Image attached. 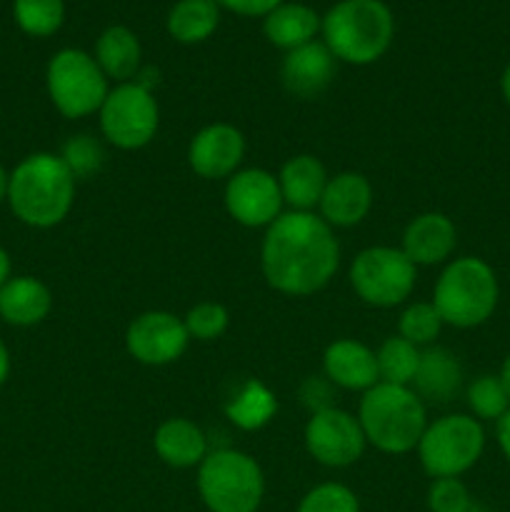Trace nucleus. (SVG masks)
Listing matches in <instances>:
<instances>
[{
	"label": "nucleus",
	"instance_id": "f8f14e48",
	"mask_svg": "<svg viewBox=\"0 0 510 512\" xmlns=\"http://www.w3.org/2000/svg\"><path fill=\"white\" fill-rule=\"evenodd\" d=\"M278 178L263 168H245L225 183V210L243 228H268L283 215Z\"/></svg>",
	"mask_w": 510,
	"mask_h": 512
},
{
	"label": "nucleus",
	"instance_id": "7ed1b4c3",
	"mask_svg": "<svg viewBox=\"0 0 510 512\" xmlns=\"http://www.w3.org/2000/svg\"><path fill=\"white\" fill-rule=\"evenodd\" d=\"M320 33L335 60L370 65L383 58L393 43V10L383 0H340L323 15Z\"/></svg>",
	"mask_w": 510,
	"mask_h": 512
},
{
	"label": "nucleus",
	"instance_id": "ea45409f",
	"mask_svg": "<svg viewBox=\"0 0 510 512\" xmlns=\"http://www.w3.org/2000/svg\"><path fill=\"white\" fill-rule=\"evenodd\" d=\"M500 93H503V100L510 105V63L505 65L503 75H500Z\"/></svg>",
	"mask_w": 510,
	"mask_h": 512
},
{
	"label": "nucleus",
	"instance_id": "37998d69",
	"mask_svg": "<svg viewBox=\"0 0 510 512\" xmlns=\"http://www.w3.org/2000/svg\"><path fill=\"white\" fill-rule=\"evenodd\" d=\"M463 512H488V510H485V508H483V505H478V503H470V505H468V508H465Z\"/></svg>",
	"mask_w": 510,
	"mask_h": 512
},
{
	"label": "nucleus",
	"instance_id": "39448f33",
	"mask_svg": "<svg viewBox=\"0 0 510 512\" xmlns=\"http://www.w3.org/2000/svg\"><path fill=\"white\" fill-rule=\"evenodd\" d=\"M500 285L495 270L475 255L448 260L435 283L433 300L445 325L470 330L488 323L498 308Z\"/></svg>",
	"mask_w": 510,
	"mask_h": 512
},
{
	"label": "nucleus",
	"instance_id": "e433bc0d",
	"mask_svg": "<svg viewBox=\"0 0 510 512\" xmlns=\"http://www.w3.org/2000/svg\"><path fill=\"white\" fill-rule=\"evenodd\" d=\"M495 438H498L500 453H503V458L510 465V410L495 423Z\"/></svg>",
	"mask_w": 510,
	"mask_h": 512
},
{
	"label": "nucleus",
	"instance_id": "5701e85b",
	"mask_svg": "<svg viewBox=\"0 0 510 512\" xmlns=\"http://www.w3.org/2000/svg\"><path fill=\"white\" fill-rule=\"evenodd\" d=\"M95 63L105 73V78L115 83H130L138 78L143 63V48L138 35L125 25H108L95 40Z\"/></svg>",
	"mask_w": 510,
	"mask_h": 512
},
{
	"label": "nucleus",
	"instance_id": "c756f323",
	"mask_svg": "<svg viewBox=\"0 0 510 512\" xmlns=\"http://www.w3.org/2000/svg\"><path fill=\"white\" fill-rule=\"evenodd\" d=\"M443 318L433 303H410L400 313L398 335L418 348H430L443 330Z\"/></svg>",
	"mask_w": 510,
	"mask_h": 512
},
{
	"label": "nucleus",
	"instance_id": "2eb2a0df",
	"mask_svg": "<svg viewBox=\"0 0 510 512\" xmlns=\"http://www.w3.org/2000/svg\"><path fill=\"white\" fill-rule=\"evenodd\" d=\"M338 60L330 53L323 40H313L308 45L288 50L280 65V78L285 90L295 98H318L335 78Z\"/></svg>",
	"mask_w": 510,
	"mask_h": 512
},
{
	"label": "nucleus",
	"instance_id": "a211bd4d",
	"mask_svg": "<svg viewBox=\"0 0 510 512\" xmlns=\"http://www.w3.org/2000/svg\"><path fill=\"white\" fill-rule=\"evenodd\" d=\"M325 378L343 390H370L380 383L378 360L368 345L358 343L353 338L335 340L325 348L323 355Z\"/></svg>",
	"mask_w": 510,
	"mask_h": 512
},
{
	"label": "nucleus",
	"instance_id": "4468645a",
	"mask_svg": "<svg viewBox=\"0 0 510 512\" xmlns=\"http://www.w3.org/2000/svg\"><path fill=\"white\" fill-rule=\"evenodd\" d=\"M245 158V138L235 125L213 123L193 135L188 145V163L205 180L230 178Z\"/></svg>",
	"mask_w": 510,
	"mask_h": 512
},
{
	"label": "nucleus",
	"instance_id": "0eeeda50",
	"mask_svg": "<svg viewBox=\"0 0 510 512\" xmlns=\"http://www.w3.org/2000/svg\"><path fill=\"white\" fill-rule=\"evenodd\" d=\"M415 450L430 478H460L483 458V423L473 415H445L435 423H428Z\"/></svg>",
	"mask_w": 510,
	"mask_h": 512
},
{
	"label": "nucleus",
	"instance_id": "72a5a7b5",
	"mask_svg": "<svg viewBox=\"0 0 510 512\" xmlns=\"http://www.w3.org/2000/svg\"><path fill=\"white\" fill-rule=\"evenodd\" d=\"M470 503L473 500L460 478H435L428 490L430 512H463Z\"/></svg>",
	"mask_w": 510,
	"mask_h": 512
},
{
	"label": "nucleus",
	"instance_id": "412c9836",
	"mask_svg": "<svg viewBox=\"0 0 510 512\" xmlns=\"http://www.w3.org/2000/svg\"><path fill=\"white\" fill-rule=\"evenodd\" d=\"M463 388V365L450 350L430 345L420 353L418 373L413 378V390L420 400L448 403Z\"/></svg>",
	"mask_w": 510,
	"mask_h": 512
},
{
	"label": "nucleus",
	"instance_id": "a878e982",
	"mask_svg": "<svg viewBox=\"0 0 510 512\" xmlns=\"http://www.w3.org/2000/svg\"><path fill=\"white\" fill-rule=\"evenodd\" d=\"M278 413V400L270 393L268 385L250 378L233 393L225 403V415L240 430H260L270 423Z\"/></svg>",
	"mask_w": 510,
	"mask_h": 512
},
{
	"label": "nucleus",
	"instance_id": "1a4fd4ad",
	"mask_svg": "<svg viewBox=\"0 0 510 512\" xmlns=\"http://www.w3.org/2000/svg\"><path fill=\"white\" fill-rule=\"evenodd\" d=\"M100 133L120 150H140L155 138L160 125L158 100L140 80L118 83L98 110Z\"/></svg>",
	"mask_w": 510,
	"mask_h": 512
},
{
	"label": "nucleus",
	"instance_id": "423d86ee",
	"mask_svg": "<svg viewBox=\"0 0 510 512\" xmlns=\"http://www.w3.org/2000/svg\"><path fill=\"white\" fill-rule=\"evenodd\" d=\"M198 493L210 512H258L265 495L263 470L243 450H213L198 465Z\"/></svg>",
	"mask_w": 510,
	"mask_h": 512
},
{
	"label": "nucleus",
	"instance_id": "9b49d317",
	"mask_svg": "<svg viewBox=\"0 0 510 512\" xmlns=\"http://www.w3.org/2000/svg\"><path fill=\"white\" fill-rule=\"evenodd\" d=\"M305 450L325 468H348L365 450V435L358 418L340 408L320 410L305 425Z\"/></svg>",
	"mask_w": 510,
	"mask_h": 512
},
{
	"label": "nucleus",
	"instance_id": "ddd939ff",
	"mask_svg": "<svg viewBox=\"0 0 510 512\" xmlns=\"http://www.w3.org/2000/svg\"><path fill=\"white\" fill-rule=\"evenodd\" d=\"M188 343L190 335L183 318L168 310H148L138 315L125 333V348L130 358L153 368L175 363L185 353Z\"/></svg>",
	"mask_w": 510,
	"mask_h": 512
},
{
	"label": "nucleus",
	"instance_id": "dca6fc26",
	"mask_svg": "<svg viewBox=\"0 0 510 512\" xmlns=\"http://www.w3.org/2000/svg\"><path fill=\"white\" fill-rule=\"evenodd\" d=\"M370 208H373V185L363 173L353 170L333 175L318 205L320 218L330 228H353L368 218Z\"/></svg>",
	"mask_w": 510,
	"mask_h": 512
},
{
	"label": "nucleus",
	"instance_id": "f3484780",
	"mask_svg": "<svg viewBox=\"0 0 510 512\" xmlns=\"http://www.w3.org/2000/svg\"><path fill=\"white\" fill-rule=\"evenodd\" d=\"M458 245V228L445 213H420L408 223L403 233V250L410 263L418 265H440L448 263L450 255Z\"/></svg>",
	"mask_w": 510,
	"mask_h": 512
},
{
	"label": "nucleus",
	"instance_id": "393cba45",
	"mask_svg": "<svg viewBox=\"0 0 510 512\" xmlns=\"http://www.w3.org/2000/svg\"><path fill=\"white\" fill-rule=\"evenodd\" d=\"M220 5L215 0H178L170 8L165 28L170 38L183 45H195L208 40L218 30Z\"/></svg>",
	"mask_w": 510,
	"mask_h": 512
},
{
	"label": "nucleus",
	"instance_id": "b1692460",
	"mask_svg": "<svg viewBox=\"0 0 510 512\" xmlns=\"http://www.w3.org/2000/svg\"><path fill=\"white\" fill-rule=\"evenodd\" d=\"M320 18L310 5L305 3H280L273 13L263 18V33L275 48L288 50L300 48V45L313 43L315 35L320 33Z\"/></svg>",
	"mask_w": 510,
	"mask_h": 512
},
{
	"label": "nucleus",
	"instance_id": "58836bf2",
	"mask_svg": "<svg viewBox=\"0 0 510 512\" xmlns=\"http://www.w3.org/2000/svg\"><path fill=\"white\" fill-rule=\"evenodd\" d=\"M8 375H10V350L8 345L0 340V388H3V383L8 380Z\"/></svg>",
	"mask_w": 510,
	"mask_h": 512
},
{
	"label": "nucleus",
	"instance_id": "f257e3e1",
	"mask_svg": "<svg viewBox=\"0 0 510 512\" xmlns=\"http://www.w3.org/2000/svg\"><path fill=\"white\" fill-rule=\"evenodd\" d=\"M338 265V238L320 215L290 210L265 228L260 268L278 293L308 298L335 278Z\"/></svg>",
	"mask_w": 510,
	"mask_h": 512
},
{
	"label": "nucleus",
	"instance_id": "bb28decb",
	"mask_svg": "<svg viewBox=\"0 0 510 512\" xmlns=\"http://www.w3.org/2000/svg\"><path fill=\"white\" fill-rule=\"evenodd\" d=\"M420 353H423V350H420L418 345L408 343V340L400 338V335H393V338L385 340L378 348V353H375L380 383L408 385L410 388L415 373H418Z\"/></svg>",
	"mask_w": 510,
	"mask_h": 512
},
{
	"label": "nucleus",
	"instance_id": "473e14b6",
	"mask_svg": "<svg viewBox=\"0 0 510 512\" xmlns=\"http://www.w3.org/2000/svg\"><path fill=\"white\" fill-rule=\"evenodd\" d=\"M60 158H63V163L68 165L70 173L78 180L90 178L93 173H98L100 165H103L105 153L103 148H100L98 140L90 138V135H73V138L65 143Z\"/></svg>",
	"mask_w": 510,
	"mask_h": 512
},
{
	"label": "nucleus",
	"instance_id": "7c9ffc66",
	"mask_svg": "<svg viewBox=\"0 0 510 512\" xmlns=\"http://www.w3.org/2000/svg\"><path fill=\"white\" fill-rule=\"evenodd\" d=\"M185 330H188L190 340H200V343H210V340H218L220 335L228 330L230 315L228 310L220 303H198L195 308L188 310V315L183 318Z\"/></svg>",
	"mask_w": 510,
	"mask_h": 512
},
{
	"label": "nucleus",
	"instance_id": "f03ea898",
	"mask_svg": "<svg viewBox=\"0 0 510 512\" xmlns=\"http://www.w3.org/2000/svg\"><path fill=\"white\" fill-rule=\"evenodd\" d=\"M75 200V175L55 153H33L10 170L8 205L30 228H55Z\"/></svg>",
	"mask_w": 510,
	"mask_h": 512
},
{
	"label": "nucleus",
	"instance_id": "c9c22d12",
	"mask_svg": "<svg viewBox=\"0 0 510 512\" xmlns=\"http://www.w3.org/2000/svg\"><path fill=\"white\" fill-rule=\"evenodd\" d=\"M220 8L230 10L235 15H245V18H265L268 13H273L280 3L285 0H215Z\"/></svg>",
	"mask_w": 510,
	"mask_h": 512
},
{
	"label": "nucleus",
	"instance_id": "4be33fe9",
	"mask_svg": "<svg viewBox=\"0 0 510 512\" xmlns=\"http://www.w3.org/2000/svg\"><path fill=\"white\" fill-rule=\"evenodd\" d=\"M155 455L170 468H195L208 455L205 433L188 418H170L160 423L153 438Z\"/></svg>",
	"mask_w": 510,
	"mask_h": 512
},
{
	"label": "nucleus",
	"instance_id": "9d476101",
	"mask_svg": "<svg viewBox=\"0 0 510 512\" xmlns=\"http://www.w3.org/2000/svg\"><path fill=\"white\" fill-rule=\"evenodd\" d=\"M418 268L400 248L373 245L355 255L350 265V285L363 303L373 308H395L410 298Z\"/></svg>",
	"mask_w": 510,
	"mask_h": 512
},
{
	"label": "nucleus",
	"instance_id": "a19ab883",
	"mask_svg": "<svg viewBox=\"0 0 510 512\" xmlns=\"http://www.w3.org/2000/svg\"><path fill=\"white\" fill-rule=\"evenodd\" d=\"M8 183H10V173L0 165V203L8 200Z\"/></svg>",
	"mask_w": 510,
	"mask_h": 512
},
{
	"label": "nucleus",
	"instance_id": "aec40b11",
	"mask_svg": "<svg viewBox=\"0 0 510 512\" xmlns=\"http://www.w3.org/2000/svg\"><path fill=\"white\" fill-rule=\"evenodd\" d=\"M50 308V288L33 275H15L0 288V318L15 328H33L43 323Z\"/></svg>",
	"mask_w": 510,
	"mask_h": 512
},
{
	"label": "nucleus",
	"instance_id": "6e6552de",
	"mask_svg": "<svg viewBox=\"0 0 510 512\" xmlns=\"http://www.w3.org/2000/svg\"><path fill=\"white\" fill-rule=\"evenodd\" d=\"M45 85L55 110L70 120L98 113L110 93L100 65L80 48H63L50 58Z\"/></svg>",
	"mask_w": 510,
	"mask_h": 512
},
{
	"label": "nucleus",
	"instance_id": "20e7f679",
	"mask_svg": "<svg viewBox=\"0 0 510 512\" xmlns=\"http://www.w3.org/2000/svg\"><path fill=\"white\" fill-rule=\"evenodd\" d=\"M358 423L365 443L388 455H405L418 448L428 415L420 395L408 385L378 383L360 398Z\"/></svg>",
	"mask_w": 510,
	"mask_h": 512
},
{
	"label": "nucleus",
	"instance_id": "6ab92c4d",
	"mask_svg": "<svg viewBox=\"0 0 510 512\" xmlns=\"http://www.w3.org/2000/svg\"><path fill=\"white\" fill-rule=\"evenodd\" d=\"M328 180L325 165L315 155H293L290 160H285L278 173L283 203L298 213H313L320 205Z\"/></svg>",
	"mask_w": 510,
	"mask_h": 512
},
{
	"label": "nucleus",
	"instance_id": "79ce46f5",
	"mask_svg": "<svg viewBox=\"0 0 510 512\" xmlns=\"http://www.w3.org/2000/svg\"><path fill=\"white\" fill-rule=\"evenodd\" d=\"M498 375H500V380H503L505 390H508V395H510V355H508V358H505L503 368H500Z\"/></svg>",
	"mask_w": 510,
	"mask_h": 512
},
{
	"label": "nucleus",
	"instance_id": "cd10ccee",
	"mask_svg": "<svg viewBox=\"0 0 510 512\" xmlns=\"http://www.w3.org/2000/svg\"><path fill=\"white\" fill-rule=\"evenodd\" d=\"M13 18L25 35L50 38L63 28V0H13Z\"/></svg>",
	"mask_w": 510,
	"mask_h": 512
},
{
	"label": "nucleus",
	"instance_id": "f704fd0d",
	"mask_svg": "<svg viewBox=\"0 0 510 512\" xmlns=\"http://www.w3.org/2000/svg\"><path fill=\"white\" fill-rule=\"evenodd\" d=\"M333 388L335 385L330 383L325 375H310V378L303 380V385H300V400H303L305 408L310 410V415L320 413V410L335 408Z\"/></svg>",
	"mask_w": 510,
	"mask_h": 512
},
{
	"label": "nucleus",
	"instance_id": "2f4dec72",
	"mask_svg": "<svg viewBox=\"0 0 510 512\" xmlns=\"http://www.w3.org/2000/svg\"><path fill=\"white\" fill-rule=\"evenodd\" d=\"M298 512H360V503L353 490L345 485L323 483L305 493Z\"/></svg>",
	"mask_w": 510,
	"mask_h": 512
},
{
	"label": "nucleus",
	"instance_id": "4c0bfd02",
	"mask_svg": "<svg viewBox=\"0 0 510 512\" xmlns=\"http://www.w3.org/2000/svg\"><path fill=\"white\" fill-rule=\"evenodd\" d=\"M13 263H10V255H8V250L3 248V245H0V288H3L5 283H8L10 278H13Z\"/></svg>",
	"mask_w": 510,
	"mask_h": 512
},
{
	"label": "nucleus",
	"instance_id": "c85d7f7f",
	"mask_svg": "<svg viewBox=\"0 0 510 512\" xmlns=\"http://www.w3.org/2000/svg\"><path fill=\"white\" fill-rule=\"evenodd\" d=\"M465 400L475 420H495L498 423L510 410V395L500 375H480L465 390Z\"/></svg>",
	"mask_w": 510,
	"mask_h": 512
}]
</instances>
